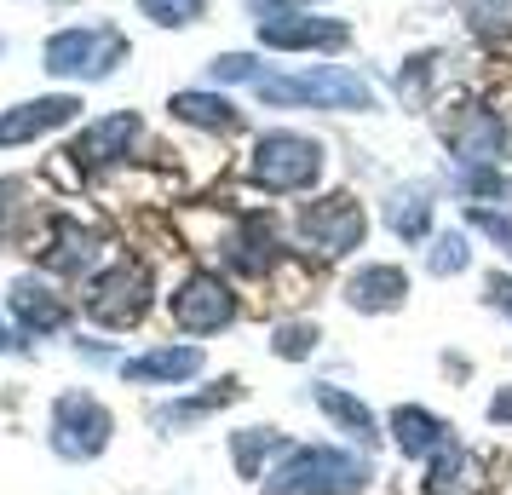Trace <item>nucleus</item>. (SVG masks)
<instances>
[{"instance_id": "5701e85b", "label": "nucleus", "mask_w": 512, "mask_h": 495, "mask_svg": "<svg viewBox=\"0 0 512 495\" xmlns=\"http://www.w3.org/2000/svg\"><path fill=\"white\" fill-rule=\"evenodd\" d=\"M438 81H443V52H409L403 70H397V98L409 110H426L432 93H438Z\"/></svg>"}, {"instance_id": "a878e982", "label": "nucleus", "mask_w": 512, "mask_h": 495, "mask_svg": "<svg viewBox=\"0 0 512 495\" xmlns=\"http://www.w3.org/2000/svg\"><path fill=\"white\" fill-rule=\"evenodd\" d=\"M282 438L271 426H248V432H231V455L242 478H265V455H277Z\"/></svg>"}, {"instance_id": "6ab92c4d", "label": "nucleus", "mask_w": 512, "mask_h": 495, "mask_svg": "<svg viewBox=\"0 0 512 495\" xmlns=\"http://www.w3.org/2000/svg\"><path fill=\"white\" fill-rule=\"evenodd\" d=\"M121 375L133 380V386H179V380L202 375V352L196 346H156V352L121 363Z\"/></svg>"}, {"instance_id": "20e7f679", "label": "nucleus", "mask_w": 512, "mask_h": 495, "mask_svg": "<svg viewBox=\"0 0 512 495\" xmlns=\"http://www.w3.org/2000/svg\"><path fill=\"white\" fill-rule=\"evenodd\" d=\"M116 64H127V35L110 24L58 29L41 47V70L58 81H104V75H116Z\"/></svg>"}, {"instance_id": "9b49d317", "label": "nucleus", "mask_w": 512, "mask_h": 495, "mask_svg": "<svg viewBox=\"0 0 512 495\" xmlns=\"http://www.w3.org/2000/svg\"><path fill=\"white\" fill-rule=\"evenodd\" d=\"M219 254H225V265L242 271V277H265V271L277 265V254H282V248H277V225H271L265 213H242V219L225 225Z\"/></svg>"}, {"instance_id": "c756f323", "label": "nucleus", "mask_w": 512, "mask_h": 495, "mask_svg": "<svg viewBox=\"0 0 512 495\" xmlns=\"http://www.w3.org/2000/svg\"><path fill=\"white\" fill-rule=\"evenodd\" d=\"M317 340H323L317 323H277V329H271V352L288 357V363H300V357L317 352Z\"/></svg>"}, {"instance_id": "b1692460", "label": "nucleus", "mask_w": 512, "mask_h": 495, "mask_svg": "<svg viewBox=\"0 0 512 495\" xmlns=\"http://www.w3.org/2000/svg\"><path fill=\"white\" fill-rule=\"evenodd\" d=\"M455 190H461L472 208L512 202V173H507V167H455Z\"/></svg>"}, {"instance_id": "393cba45", "label": "nucleus", "mask_w": 512, "mask_h": 495, "mask_svg": "<svg viewBox=\"0 0 512 495\" xmlns=\"http://www.w3.org/2000/svg\"><path fill=\"white\" fill-rule=\"evenodd\" d=\"M472 265V236L455 225V231H432V248H426V271L432 277H461Z\"/></svg>"}, {"instance_id": "72a5a7b5", "label": "nucleus", "mask_w": 512, "mask_h": 495, "mask_svg": "<svg viewBox=\"0 0 512 495\" xmlns=\"http://www.w3.org/2000/svg\"><path fill=\"white\" fill-rule=\"evenodd\" d=\"M311 6H323V0H248V12H259V18H277V12H311Z\"/></svg>"}, {"instance_id": "2f4dec72", "label": "nucleus", "mask_w": 512, "mask_h": 495, "mask_svg": "<svg viewBox=\"0 0 512 495\" xmlns=\"http://www.w3.org/2000/svg\"><path fill=\"white\" fill-rule=\"evenodd\" d=\"M466 225H472V231H484L489 242H495V248H501V254L512 260V219H507V213H495V208H472V213H466Z\"/></svg>"}, {"instance_id": "423d86ee", "label": "nucleus", "mask_w": 512, "mask_h": 495, "mask_svg": "<svg viewBox=\"0 0 512 495\" xmlns=\"http://www.w3.org/2000/svg\"><path fill=\"white\" fill-rule=\"evenodd\" d=\"M443 144H449L455 167H501V156L512 144V127L489 104H455L443 116Z\"/></svg>"}, {"instance_id": "f03ea898", "label": "nucleus", "mask_w": 512, "mask_h": 495, "mask_svg": "<svg viewBox=\"0 0 512 495\" xmlns=\"http://www.w3.org/2000/svg\"><path fill=\"white\" fill-rule=\"evenodd\" d=\"M369 478H374L369 455H351V449L334 444H300L282 455L265 495H363Z\"/></svg>"}, {"instance_id": "7c9ffc66", "label": "nucleus", "mask_w": 512, "mask_h": 495, "mask_svg": "<svg viewBox=\"0 0 512 495\" xmlns=\"http://www.w3.org/2000/svg\"><path fill=\"white\" fill-rule=\"evenodd\" d=\"M213 81H225V87H236V81H259V58L254 52H219L208 64Z\"/></svg>"}, {"instance_id": "7ed1b4c3", "label": "nucleus", "mask_w": 512, "mask_h": 495, "mask_svg": "<svg viewBox=\"0 0 512 495\" xmlns=\"http://www.w3.org/2000/svg\"><path fill=\"white\" fill-rule=\"evenodd\" d=\"M328 173V150L311 133H259L254 156H248V179L271 196H300V190H317Z\"/></svg>"}, {"instance_id": "a211bd4d", "label": "nucleus", "mask_w": 512, "mask_h": 495, "mask_svg": "<svg viewBox=\"0 0 512 495\" xmlns=\"http://www.w3.org/2000/svg\"><path fill=\"white\" fill-rule=\"evenodd\" d=\"M484 461L472 449L449 444L443 455L426 461V478H420V495H484Z\"/></svg>"}, {"instance_id": "412c9836", "label": "nucleus", "mask_w": 512, "mask_h": 495, "mask_svg": "<svg viewBox=\"0 0 512 495\" xmlns=\"http://www.w3.org/2000/svg\"><path fill=\"white\" fill-rule=\"evenodd\" d=\"M12 317H18L29 334H58L70 311H64V300H58L47 283H35V277H18V283H12Z\"/></svg>"}, {"instance_id": "f3484780", "label": "nucleus", "mask_w": 512, "mask_h": 495, "mask_svg": "<svg viewBox=\"0 0 512 495\" xmlns=\"http://www.w3.org/2000/svg\"><path fill=\"white\" fill-rule=\"evenodd\" d=\"M311 403L328 415V426H334V432H346L351 444H363V449L380 444V421H374V409L357 398V392L334 386V380H317V386H311Z\"/></svg>"}, {"instance_id": "f704fd0d", "label": "nucleus", "mask_w": 512, "mask_h": 495, "mask_svg": "<svg viewBox=\"0 0 512 495\" xmlns=\"http://www.w3.org/2000/svg\"><path fill=\"white\" fill-rule=\"evenodd\" d=\"M489 426H512V386H501V392H495V398H489Z\"/></svg>"}, {"instance_id": "c9c22d12", "label": "nucleus", "mask_w": 512, "mask_h": 495, "mask_svg": "<svg viewBox=\"0 0 512 495\" xmlns=\"http://www.w3.org/2000/svg\"><path fill=\"white\" fill-rule=\"evenodd\" d=\"M6 346H12V334H6V317H0V352H6Z\"/></svg>"}, {"instance_id": "4be33fe9", "label": "nucleus", "mask_w": 512, "mask_h": 495, "mask_svg": "<svg viewBox=\"0 0 512 495\" xmlns=\"http://www.w3.org/2000/svg\"><path fill=\"white\" fill-rule=\"evenodd\" d=\"M167 110L185 127H202V133H236L242 127V110H236L231 98H213V93H173Z\"/></svg>"}, {"instance_id": "2eb2a0df", "label": "nucleus", "mask_w": 512, "mask_h": 495, "mask_svg": "<svg viewBox=\"0 0 512 495\" xmlns=\"http://www.w3.org/2000/svg\"><path fill=\"white\" fill-rule=\"evenodd\" d=\"M409 300V271L403 265H363L346 277V306L363 317H392Z\"/></svg>"}, {"instance_id": "473e14b6", "label": "nucleus", "mask_w": 512, "mask_h": 495, "mask_svg": "<svg viewBox=\"0 0 512 495\" xmlns=\"http://www.w3.org/2000/svg\"><path fill=\"white\" fill-rule=\"evenodd\" d=\"M484 300H489V311H501V317L512 323V277L507 271H495V277L484 283Z\"/></svg>"}, {"instance_id": "6e6552de", "label": "nucleus", "mask_w": 512, "mask_h": 495, "mask_svg": "<svg viewBox=\"0 0 512 495\" xmlns=\"http://www.w3.org/2000/svg\"><path fill=\"white\" fill-rule=\"evenodd\" d=\"M110 432H116V421H110V409L93 392H64V398L52 403V449L64 461H93V455H104Z\"/></svg>"}, {"instance_id": "c85d7f7f", "label": "nucleus", "mask_w": 512, "mask_h": 495, "mask_svg": "<svg viewBox=\"0 0 512 495\" xmlns=\"http://www.w3.org/2000/svg\"><path fill=\"white\" fill-rule=\"evenodd\" d=\"M466 24H472V35H484V41H512V0H472L466 6Z\"/></svg>"}, {"instance_id": "4468645a", "label": "nucleus", "mask_w": 512, "mask_h": 495, "mask_svg": "<svg viewBox=\"0 0 512 495\" xmlns=\"http://www.w3.org/2000/svg\"><path fill=\"white\" fill-rule=\"evenodd\" d=\"M75 116H81V98H70V93H52V98H29V104H12V110L0 116V150L41 139V133H52V127H70Z\"/></svg>"}, {"instance_id": "f257e3e1", "label": "nucleus", "mask_w": 512, "mask_h": 495, "mask_svg": "<svg viewBox=\"0 0 512 495\" xmlns=\"http://www.w3.org/2000/svg\"><path fill=\"white\" fill-rule=\"evenodd\" d=\"M254 93L277 110H340V116H369L380 110V87L346 64H311L300 75H259Z\"/></svg>"}, {"instance_id": "aec40b11", "label": "nucleus", "mask_w": 512, "mask_h": 495, "mask_svg": "<svg viewBox=\"0 0 512 495\" xmlns=\"http://www.w3.org/2000/svg\"><path fill=\"white\" fill-rule=\"evenodd\" d=\"M98 254H104V236L87 231L81 219H58L47 236V265L52 271H70V277H81V271H93Z\"/></svg>"}, {"instance_id": "dca6fc26", "label": "nucleus", "mask_w": 512, "mask_h": 495, "mask_svg": "<svg viewBox=\"0 0 512 495\" xmlns=\"http://www.w3.org/2000/svg\"><path fill=\"white\" fill-rule=\"evenodd\" d=\"M139 133H144V121L133 116V110L104 116V121H93V127L70 144V162L75 167H110V162H121V156L139 144Z\"/></svg>"}, {"instance_id": "ddd939ff", "label": "nucleus", "mask_w": 512, "mask_h": 495, "mask_svg": "<svg viewBox=\"0 0 512 495\" xmlns=\"http://www.w3.org/2000/svg\"><path fill=\"white\" fill-rule=\"evenodd\" d=\"M380 219L397 242H432V219H438V190L426 179H409V185H392L386 202H380Z\"/></svg>"}, {"instance_id": "0eeeda50", "label": "nucleus", "mask_w": 512, "mask_h": 495, "mask_svg": "<svg viewBox=\"0 0 512 495\" xmlns=\"http://www.w3.org/2000/svg\"><path fill=\"white\" fill-rule=\"evenodd\" d=\"M150 311V271L139 260H116L87 283V317L104 329H133Z\"/></svg>"}, {"instance_id": "39448f33", "label": "nucleus", "mask_w": 512, "mask_h": 495, "mask_svg": "<svg viewBox=\"0 0 512 495\" xmlns=\"http://www.w3.org/2000/svg\"><path fill=\"white\" fill-rule=\"evenodd\" d=\"M294 231H300V242L317 254V260H346V254L363 248V236H369V213H363L357 196L334 190V196L305 202L300 219H294Z\"/></svg>"}, {"instance_id": "f8f14e48", "label": "nucleus", "mask_w": 512, "mask_h": 495, "mask_svg": "<svg viewBox=\"0 0 512 495\" xmlns=\"http://www.w3.org/2000/svg\"><path fill=\"white\" fill-rule=\"evenodd\" d=\"M386 432H392L397 455L403 461H420V467L455 444V426L443 421V415H432V409H420V403H397L392 415H386Z\"/></svg>"}, {"instance_id": "bb28decb", "label": "nucleus", "mask_w": 512, "mask_h": 495, "mask_svg": "<svg viewBox=\"0 0 512 495\" xmlns=\"http://www.w3.org/2000/svg\"><path fill=\"white\" fill-rule=\"evenodd\" d=\"M236 398V380H219L213 392H202V398H185V403H167V409H156V426H190V421H202V415H213L219 403H231Z\"/></svg>"}, {"instance_id": "cd10ccee", "label": "nucleus", "mask_w": 512, "mask_h": 495, "mask_svg": "<svg viewBox=\"0 0 512 495\" xmlns=\"http://www.w3.org/2000/svg\"><path fill=\"white\" fill-rule=\"evenodd\" d=\"M139 12L156 29H190L208 18V0H139Z\"/></svg>"}, {"instance_id": "1a4fd4ad", "label": "nucleus", "mask_w": 512, "mask_h": 495, "mask_svg": "<svg viewBox=\"0 0 512 495\" xmlns=\"http://www.w3.org/2000/svg\"><path fill=\"white\" fill-rule=\"evenodd\" d=\"M167 311H173V323L185 334H219L236 323V294L225 277H213V271H190L185 283L173 288V300H167Z\"/></svg>"}, {"instance_id": "9d476101", "label": "nucleus", "mask_w": 512, "mask_h": 495, "mask_svg": "<svg viewBox=\"0 0 512 495\" xmlns=\"http://www.w3.org/2000/svg\"><path fill=\"white\" fill-rule=\"evenodd\" d=\"M259 41L271 52H346L351 29L317 12H277V18H259Z\"/></svg>"}]
</instances>
